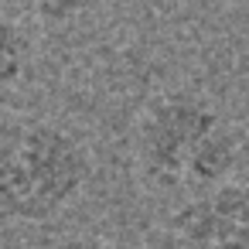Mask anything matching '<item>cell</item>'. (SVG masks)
Here are the masks:
<instances>
[{"mask_svg": "<svg viewBox=\"0 0 249 249\" xmlns=\"http://www.w3.org/2000/svg\"><path fill=\"white\" fill-rule=\"evenodd\" d=\"M89 178L92 154L72 130L45 120L0 130V218L48 222Z\"/></svg>", "mask_w": 249, "mask_h": 249, "instance_id": "cell-1", "label": "cell"}, {"mask_svg": "<svg viewBox=\"0 0 249 249\" xmlns=\"http://www.w3.org/2000/svg\"><path fill=\"white\" fill-rule=\"evenodd\" d=\"M28 11L45 24H65L92 7V0H24Z\"/></svg>", "mask_w": 249, "mask_h": 249, "instance_id": "cell-6", "label": "cell"}, {"mask_svg": "<svg viewBox=\"0 0 249 249\" xmlns=\"http://www.w3.org/2000/svg\"><path fill=\"white\" fill-rule=\"evenodd\" d=\"M218 123H222L218 109L198 92L178 89L150 99L137 130V157L147 181L157 188L184 184L198 143Z\"/></svg>", "mask_w": 249, "mask_h": 249, "instance_id": "cell-2", "label": "cell"}, {"mask_svg": "<svg viewBox=\"0 0 249 249\" xmlns=\"http://www.w3.org/2000/svg\"><path fill=\"white\" fill-rule=\"evenodd\" d=\"M28 62H31L28 35L0 14V96L21 82V75L28 72Z\"/></svg>", "mask_w": 249, "mask_h": 249, "instance_id": "cell-5", "label": "cell"}, {"mask_svg": "<svg viewBox=\"0 0 249 249\" xmlns=\"http://www.w3.org/2000/svg\"><path fill=\"white\" fill-rule=\"evenodd\" d=\"M48 249H113V246L99 235H65V239L52 242Z\"/></svg>", "mask_w": 249, "mask_h": 249, "instance_id": "cell-7", "label": "cell"}, {"mask_svg": "<svg viewBox=\"0 0 249 249\" xmlns=\"http://www.w3.org/2000/svg\"><path fill=\"white\" fill-rule=\"evenodd\" d=\"M235 160H239V140H235V133L225 123H218L198 143V150H195V157L188 164V181L184 184L201 188V191H212L218 184H229V174H232Z\"/></svg>", "mask_w": 249, "mask_h": 249, "instance_id": "cell-4", "label": "cell"}, {"mask_svg": "<svg viewBox=\"0 0 249 249\" xmlns=\"http://www.w3.org/2000/svg\"><path fill=\"white\" fill-rule=\"evenodd\" d=\"M171 225L188 249H249V181L198 191Z\"/></svg>", "mask_w": 249, "mask_h": 249, "instance_id": "cell-3", "label": "cell"}]
</instances>
